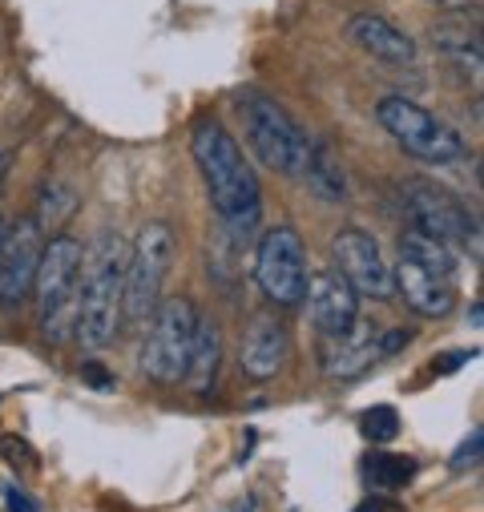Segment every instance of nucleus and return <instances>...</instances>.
<instances>
[{"label":"nucleus","mask_w":484,"mask_h":512,"mask_svg":"<svg viewBox=\"0 0 484 512\" xmlns=\"http://www.w3.org/2000/svg\"><path fill=\"white\" fill-rule=\"evenodd\" d=\"M194 162L206 178L210 202L222 218V230L247 246L259 234L263 222V186L255 178V166L247 162L242 146L222 130L214 117H202L190 134Z\"/></svg>","instance_id":"1"},{"label":"nucleus","mask_w":484,"mask_h":512,"mask_svg":"<svg viewBox=\"0 0 484 512\" xmlns=\"http://www.w3.org/2000/svg\"><path fill=\"white\" fill-rule=\"evenodd\" d=\"M126 238L105 230L81 250V279H77V331L73 339L85 351H101L117 339L126 319L121 295H126Z\"/></svg>","instance_id":"2"},{"label":"nucleus","mask_w":484,"mask_h":512,"mask_svg":"<svg viewBox=\"0 0 484 512\" xmlns=\"http://www.w3.org/2000/svg\"><path fill=\"white\" fill-rule=\"evenodd\" d=\"M81 242L69 234L45 238L33 295L41 307V331L49 343H69L77 331V279H81Z\"/></svg>","instance_id":"3"},{"label":"nucleus","mask_w":484,"mask_h":512,"mask_svg":"<svg viewBox=\"0 0 484 512\" xmlns=\"http://www.w3.org/2000/svg\"><path fill=\"white\" fill-rule=\"evenodd\" d=\"M238 117H242V130H247V142L255 150V158L279 174H299L303 170V158H307V130L303 125L267 93L259 89H247L238 93L234 101Z\"/></svg>","instance_id":"4"},{"label":"nucleus","mask_w":484,"mask_h":512,"mask_svg":"<svg viewBox=\"0 0 484 512\" xmlns=\"http://www.w3.org/2000/svg\"><path fill=\"white\" fill-rule=\"evenodd\" d=\"M194 327H198V307L186 295L158 299V307L146 319V339H142V371L154 383L174 388V383L186 379Z\"/></svg>","instance_id":"5"},{"label":"nucleus","mask_w":484,"mask_h":512,"mask_svg":"<svg viewBox=\"0 0 484 512\" xmlns=\"http://www.w3.org/2000/svg\"><path fill=\"white\" fill-rule=\"evenodd\" d=\"M174 230L166 222H146L126 254V295H121V311H126L130 323H146L150 311L162 299V287L170 279L174 267Z\"/></svg>","instance_id":"6"},{"label":"nucleus","mask_w":484,"mask_h":512,"mask_svg":"<svg viewBox=\"0 0 484 512\" xmlns=\"http://www.w3.org/2000/svg\"><path fill=\"white\" fill-rule=\"evenodd\" d=\"M376 117L384 130L420 162H432V166H456L468 158V146L464 138L452 130V125H444L436 113H428L424 105L408 101V97H384L376 105Z\"/></svg>","instance_id":"7"},{"label":"nucleus","mask_w":484,"mask_h":512,"mask_svg":"<svg viewBox=\"0 0 484 512\" xmlns=\"http://www.w3.org/2000/svg\"><path fill=\"white\" fill-rule=\"evenodd\" d=\"M307 246L295 226H271L255 254V283L275 307H299L307 295Z\"/></svg>","instance_id":"8"},{"label":"nucleus","mask_w":484,"mask_h":512,"mask_svg":"<svg viewBox=\"0 0 484 512\" xmlns=\"http://www.w3.org/2000/svg\"><path fill=\"white\" fill-rule=\"evenodd\" d=\"M404 210H408L416 230H424L448 246H476L480 242L476 218L448 190H440L432 182H404Z\"/></svg>","instance_id":"9"},{"label":"nucleus","mask_w":484,"mask_h":512,"mask_svg":"<svg viewBox=\"0 0 484 512\" xmlns=\"http://www.w3.org/2000/svg\"><path fill=\"white\" fill-rule=\"evenodd\" d=\"M331 259H335V271L355 287V295H368V299H392L396 295L392 263L384 259V250L372 234L339 230L331 242Z\"/></svg>","instance_id":"10"},{"label":"nucleus","mask_w":484,"mask_h":512,"mask_svg":"<svg viewBox=\"0 0 484 512\" xmlns=\"http://www.w3.org/2000/svg\"><path fill=\"white\" fill-rule=\"evenodd\" d=\"M41 250L45 230L33 218H21L5 230V242H0V303H21L25 295H33Z\"/></svg>","instance_id":"11"},{"label":"nucleus","mask_w":484,"mask_h":512,"mask_svg":"<svg viewBox=\"0 0 484 512\" xmlns=\"http://www.w3.org/2000/svg\"><path fill=\"white\" fill-rule=\"evenodd\" d=\"M388 359L384 355V327H376L372 319H355L343 335H323V375L327 379H355L363 371H372V363Z\"/></svg>","instance_id":"12"},{"label":"nucleus","mask_w":484,"mask_h":512,"mask_svg":"<svg viewBox=\"0 0 484 512\" xmlns=\"http://www.w3.org/2000/svg\"><path fill=\"white\" fill-rule=\"evenodd\" d=\"M303 303H307V315H311L319 335H343L359 319V295L335 267L307 279Z\"/></svg>","instance_id":"13"},{"label":"nucleus","mask_w":484,"mask_h":512,"mask_svg":"<svg viewBox=\"0 0 484 512\" xmlns=\"http://www.w3.org/2000/svg\"><path fill=\"white\" fill-rule=\"evenodd\" d=\"M287 355H291V335H287L283 319H275L267 311L255 315L247 323V335H242V355H238L242 371L251 379H275L283 371Z\"/></svg>","instance_id":"14"},{"label":"nucleus","mask_w":484,"mask_h":512,"mask_svg":"<svg viewBox=\"0 0 484 512\" xmlns=\"http://www.w3.org/2000/svg\"><path fill=\"white\" fill-rule=\"evenodd\" d=\"M347 37H351L363 53H372L376 61H384V65H392V69L416 65V41H412L400 25H392L388 17H380V13H355V17L347 21Z\"/></svg>","instance_id":"15"},{"label":"nucleus","mask_w":484,"mask_h":512,"mask_svg":"<svg viewBox=\"0 0 484 512\" xmlns=\"http://www.w3.org/2000/svg\"><path fill=\"white\" fill-rule=\"evenodd\" d=\"M392 283H396V295H404V303H408L416 315H424V319H444V315L456 307L452 283L428 275L424 267H416V263H408V259H400V263L392 267Z\"/></svg>","instance_id":"16"},{"label":"nucleus","mask_w":484,"mask_h":512,"mask_svg":"<svg viewBox=\"0 0 484 512\" xmlns=\"http://www.w3.org/2000/svg\"><path fill=\"white\" fill-rule=\"evenodd\" d=\"M303 182H307V190L319 198V202H331V206H339V202H347V178H343V162H339V154H335V146L327 142V138H311V146H307V158H303Z\"/></svg>","instance_id":"17"},{"label":"nucleus","mask_w":484,"mask_h":512,"mask_svg":"<svg viewBox=\"0 0 484 512\" xmlns=\"http://www.w3.org/2000/svg\"><path fill=\"white\" fill-rule=\"evenodd\" d=\"M218 363H222V331L214 319L198 315L194 327V343H190V363H186V388L190 392H214V379H218Z\"/></svg>","instance_id":"18"},{"label":"nucleus","mask_w":484,"mask_h":512,"mask_svg":"<svg viewBox=\"0 0 484 512\" xmlns=\"http://www.w3.org/2000/svg\"><path fill=\"white\" fill-rule=\"evenodd\" d=\"M400 259L424 267L436 279H448V283L456 279V254H452V246L432 238V234H424V230H416V226L400 234Z\"/></svg>","instance_id":"19"},{"label":"nucleus","mask_w":484,"mask_h":512,"mask_svg":"<svg viewBox=\"0 0 484 512\" xmlns=\"http://www.w3.org/2000/svg\"><path fill=\"white\" fill-rule=\"evenodd\" d=\"M428 33H432V45L440 53L464 61V69H472V77H480V37H476V25H468L460 13H448Z\"/></svg>","instance_id":"20"},{"label":"nucleus","mask_w":484,"mask_h":512,"mask_svg":"<svg viewBox=\"0 0 484 512\" xmlns=\"http://www.w3.org/2000/svg\"><path fill=\"white\" fill-rule=\"evenodd\" d=\"M412 472H416V464L408 456H396V452H372L363 460V476H368V484L380 492H400L412 480Z\"/></svg>","instance_id":"21"},{"label":"nucleus","mask_w":484,"mask_h":512,"mask_svg":"<svg viewBox=\"0 0 484 512\" xmlns=\"http://www.w3.org/2000/svg\"><path fill=\"white\" fill-rule=\"evenodd\" d=\"M73 210H77V194H73L69 186H57V182H53V186H45V190H41L33 222H37L41 230H53V226H61Z\"/></svg>","instance_id":"22"},{"label":"nucleus","mask_w":484,"mask_h":512,"mask_svg":"<svg viewBox=\"0 0 484 512\" xmlns=\"http://www.w3.org/2000/svg\"><path fill=\"white\" fill-rule=\"evenodd\" d=\"M359 432L368 436L372 444H388V440H396V436H400V416H396V408H388V404L368 408V412H363V420H359Z\"/></svg>","instance_id":"23"},{"label":"nucleus","mask_w":484,"mask_h":512,"mask_svg":"<svg viewBox=\"0 0 484 512\" xmlns=\"http://www.w3.org/2000/svg\"><path fill=\"white\" fill-rule=\"evenodd\" d=\"M480 448H484V432L480 428H472V436L456 448V456H452V468L456 472H464V468H476L480 464Z\"/></svg>","instance_id":"24"},{"label":"nucleus","mask_w":484,"mask_h":512,"mask_svg":"<svg viewBox=\"0 0 484 512\" xmlns=\"http://www.w3.org/2000/svg\"><path fill=\"white\" fill-rule=\"evenodd\" d=\"M81 379L89 383L93 392H113L117 388V379H113V371H105L97 359H89V363H81Z\"/></svg>","instance_id":"25"},{"label":"nucleus","mask_w":484,"mask_h":512,"mask_svg":"<svg viewBox=\"0 0 484 512\" xmlns=\"http://www.w3.org/2000/svg\"><path fill=\"white\" fill-rule=\"evenodd\" d=\"M5 504H9V512H41V504L29 496V492H21V488H5Z\"/></svg>","instance_id":"26"},{"label":"nucleus","mask_w":484,"mask_h":512,"mask_svg":"<svg viewBox=\"0 0 484 512\" xmlns=\"http://www.w3.org/2000/svg\"><path fill=\"white\" fill-rule=\"evenodd\" d=\"M0 448H5V460H9V464H33V456H29V444H25V440L5 436V440H0Z\"/></svg>","instance_id":"27"},{"label":"nucleus","mask_w":484,"mask_h":512,"mask_svg":"<svg viewBox=\"0 0 484 512\" xmlns=\"http://www.w3.org/2000/svg\"><path fill=\"white\" fill-rule=\"evenodd\" d=\"M428 5H436L440 13H460V17L476 13V0H428Z\"/></svg>","instance_id":"28"},{"label":"nucleus","mask_w":484,"mask_h":512,"mask_svg":"<svg viewBox=\"0 0 484 512\" xmlns=\"http://www.w3.org/2000/svg\"><path fill=\"white\" fill-rule=\"evenodd\" d=\"M472 355H476V351H452L448 359H440V363H436V371H456V367H460V363H468Z\"/></svg>","instance_id":"29"},{"label":"nucleus","mask_w":484,"mask_h":512,"mask_svg":"<svg viewBox=\"0 0 484 512\" xmlns=\"http://www.w3.org/2000/svg\"><path fill=\"white\" fill-rule=\"evenodd\" d=\"M259 508V500L255 496H242V500H234V504H226L222 512H255Z\"/></svg>","instance_id":"30"},{"label":"nucleus","mask_w":484,"mask_h":512,"mask_svg":"<svg viewBox=\"0 0 484 512\" xmlns=\"http://www.w3.org/2000/svg\"><path fill=\"white\" fill-rule=\"evenodd\" d=\"M351 512H388V504H384V500H363V504H355Z\"/></svg>","instance_id":"31"},{"label":"nucleus","mask_w":484,"mask_h":512,"mask_svg":"<svg viewBox=\"0 0 484 512\" xmlns=\"http://www.w3.org/2000/svg\"><path fill=\"white\" fill-rule=\"evenodd\" d=\"M5 170H9V150L0 146V178H5Z\"/></svg>","instance_id":"32"},{"label":"nucleus","mask_w":484,"mask_h":512,"mask_svg":"<svg viewBox=\"0 0 484 512\" xmlns=\"http://www.w3.org/2000/svg\"><path fill=\"white\" fill-rule=\"evenodd\" d=\"M5 230H9V222H5V214H0V242H5Z\"/></svg>","instance_id":"33"}]
</instances>
